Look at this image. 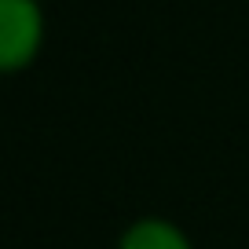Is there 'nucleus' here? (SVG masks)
I'll use <instances>...</instances> for the list:
<instances>
[{"label":"nucleus","mask_w":249,"mask_h":249,"mask_svg":"<svg viewBox=\"0 0 249 249\" xmlns=\"http://www.w3.org/2000/svg\"><path fill=\"white\" fill-rule=\"evenodd\" d=\"M40 40V15L30 0H0V59L8 70H18Z\"/></svg>","instance_id":"1"},{"label":"nucleus","mask_w":249,"mask_h":249,"mask_svg":"<svg viewBox=\"0 0 249 249\" xmlns=\"http://www.w3.org/2000/svg\"><path fill=\"white\" fill-rule=\"evenodd\" d=\"M121 249H187L183 234L169 224H158V220H147V224H136L132 231L124 234Z\"/></svg>","instance_id":"2"}]
</instances>
